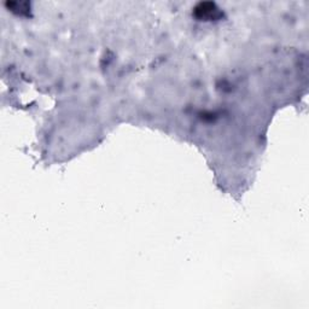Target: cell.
Instances as JSON below:
<instances>
[{
	"label": "cell",
	"mask_w": 309,
	"mask_h": 309,
	"mask_svg": "<svg viewBox=\"0 0 309 309\" xmlns=\"http://www.w3.org/2000/svg\"><path fill=\"white\" fill-rule=\"evenodd\" d=\"M195 10L198 18H208V20H210V18H216L220 16L219 9L212 3H202V4L197 6Z\"/></svg>",
	"instance_id": "1"
}]
</instances>
